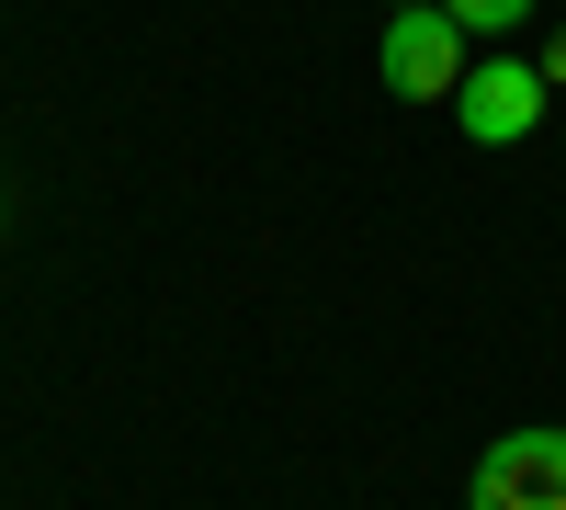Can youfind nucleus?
Here are the masks:
<instances>
[{
	"instance_id": "obj_1",
	"label": "nucleus",
	"mask_w": 566,
	"mask_h": 510,
	"mask_svg": "<svg viewBox=\"0 0 566 510\" xmlns=\"http://www.w3.org/2000/svg\"><path fill=\"white\" fill-rule=\"evenodd\" d=\"M464 45H476V34H464L442 0H431V12H386V45H374V69H386L397 103H453L464 69H476Z\"/></svg>"
},
{
	"instance_id": "obj_4",
	"label": "nucleus",
	"mask_w": 566,
	"mask_h": 510,
	"mask_svg": "<svg viewBox=\"0 0 566 510\" xmlns=\"http://www.w3.org/2000/svg\"><path fill=\"white\" fill-rule=\"evenodd\" d=\"M442 12H453L464 34H476V45H499V34H522V23L544 12V0H442Z\"/></svg>"
},
{
	"instance_id": "obj_3",
	"label": "nucleus",
	"mask_w": 566,
	"mask_h": 510,
	"mask_svg": "<svg viewBox=\"0 0 566 510\" xmlns=\"http://www.w3.org/2000/svg\"><path fill=\"white\" fill-rule=\"evenodd\" d=\"M464 510H566V431L533 420V431H499L476 454V488H464Z\"/></svg>"
},
{
	"instance_id": "obj_5",
	"label": "nucleus",
	"mask_w": 566,
	"mask_h": 510,
	"mask_svg": "<svg viewBox=\"0 0 566 510\" xmlns=\"http://www.w3.org/2000/svg\"><path fill=\"white\" fill-rule=\"evenodd\" d=\"M544 80H555V91H566V34H555V45H544Z\"/></svg>"
},
{
	"instance_id": "obj_2",
	"label": "nucleus",
	"mask_w": 566,
	"mask_h": 510,
	"mask_svg": "<svg viewBox=\"0 0 566 510\" xmlns=\"http://www.w3.org/2000/svg\"><path fill=\"white\" fill-rule=\"evenodd\" d=\"M544 103H555V80H544V58H476L464 69V91H453V125L476 136V148H522V136L544 125Z\"/></svg>"
},
{
	"instance_id": "obj_6",
	"label": "nucleus",
	"mask_w": 566,
	"mask_h": 510,
	"mask_svg": "<svg viewBox=\"0 0 566 510\" xmlns=\"http://www.w3.org/2000/svg\"><path fill=\"white\" fill-rule=\"evenodd\" d=\"M386 12H431V0H386Z\"/></svg>"
}]
</instances>
